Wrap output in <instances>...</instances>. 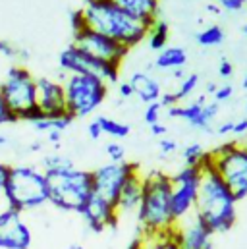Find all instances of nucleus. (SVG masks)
<instances>
[{"label":"nucleus","mask_w":247,"mask_h":249,"mask_svg":"<svg viewBox=\"0 0 247 249\" xmlns=\"http://www.w3.org/2000/svg\"><path fill=\"white\" fill-rule=\"evenodd\" d=\"M199 168H201V182H199L193 214L214 236L226 234L234 228L238 220V201L228 189V186L222 182V178L216 174V170L212 168L209 153L205 155Z\"/></svg>","instance_id":"f257e3e1"},{"label":"nucleus","mask_w":247,"mask_h":249,"mask_svg":"<svg viewBox=\"0 0 247 249\" xmlns=\"http://www.w3.org/2000/svg\"><path fill=\"white\" fill-rule=\"evenodd\" d=\"M81 10L89 29L118 41L125 49H133L147 39L149 27L124 12L112 0H85Z\"/></svg>","instance_id":"f03ea898"},{"label":"nucleus","mask_w":247,"mask_h":249,"mask_svg":"<svg viewBox=\"0 0 247 249\" xmlns=\"http://www.w3.org/2000/svg\"><path fill=\"white\" fill-rule=\"evenodd\" d=\"M139 234H166L176 226L172 213V182L164 172L143 176V197L137 209Z\"/></svg>","instance_id":"7ed1b4c3"},{"label":"nucleus","mask_w":247,"mask_h":249,"mask_svg":"<svg viewBox=\"0 0 247 249\" xmlns=\"http://www.w3.org/2000/svg\"><path fill=\"white\" fill-rule=\"evenodd\" d=\"M4 203L18 213L45 207L49 203V184L45 172L29 164L10 166L4 186Z\"/></svg>","instance_id":"20e7f679"},{"label":"nucleus","mask_w":247,"mask_h":249,"mask_svg":"<svg viewBox=\"0 0 247 249\" xmlns=\"http://www.w3.org/2000/svg\"><path fill=\"white\" fill-rule=\"evenodd\" d=\"M49 184V205L64 213H81L89 197L93 195V180L89 170L68 168L56 172H45Z\"/></svg>","instance_id":"39448f33"},{"label":"nucleus","mask_w":247,"mask_h":249,"mask_svg":"<svg viewBox=\"0 0 247 249\" xmlns=\"http://www.w3.org/2000/svg\"><path fill=\"white\" fill-rule=\"evenodd\" d=\"M0 91L18 122L25 120L33 124L35 120L43 118V114L37 110V77L25 66H10L0 79Z\"/></svg>","instance_id":"423d86ee"},{"label":"nucleus","mask_w":247,"mask_h":249,"mask_svg":"<svg viewBox=\"0 0 247 249\" xmlns=\"http://www.w3.org/2000/svg\"><path fill=\"white\" fill-rule=\"evenodd\" d=\"M68 114L75 118L91 116L108 97V85L95 75L68 73L62 81Z\"/></svg>","instance_id":"0eeeda50"},{"label":"nucleus","mask_w":247,"mask_h":249,"mask_svg":"<svg viewBox=\"0 0 247 249\" xmlns=\"http://www.w3.org/2000/svg\"><path fill=\"white\" fill-rule=\"evenodd\" d=\"M212 168L228 186L236 201L247 197V145L240 141H228L209 151Z\"/></svg>","instance_id":"6e6552de"},{"label":"nucleus","mask_w":247,"mask_h":249,"mask_svg":"<svg viewBox=\"0 0 247 249\" xmlns=\"http://www.w3.org/2000/svg\"><path fill=\"white\" fill-rule=\"evenodd\" d=\"M58 66L64 73H81V75H95L99 79H103L106 85L118 83L120 77V68L106 64L103 60H97L93 56H89L87 53L79 51L77 47L70 45L66 47L58 56Z\"/></svg>","instance_id":"1a4fd4ad"},{"label":"nucleus","mask_w":247,"mask_h":249,"mask_svg":"<svg viewBox=\"0 0 247 249\" xmlns=\"http://www.w3.org/2000/svg\"><path fill=\"white\" fill-rule=\"evenodd\" d=\"M137 170H139V164L127 162V160L125 162H108V164H103V166L95 168L91 172L93 193L114 207L124 184Z\"/></svg>","instance_id":"9d476101"},{"label":"nucleus","mask_w":247,"mask_h":249,"mask_svg":"<svg viewBox=\"0 0 247 249\" xmlns=\"http://www.w3.org/2000/svg\"><path fill=\"white\" fill-rule=\"evenodd\" d=\"M172 182V213L176 222L187 218L195 211L197 191L201 182V168L199 166H184L180 172L170 176Z\"/></svg>","instance_id":"9b49d317"},{"label":"nucleus","mask_w":247,"mask_h":249,"mask_svg":"<svg viewBox=\"0 0 247 249\" xmlns=\"http://www.w3.org/2000/svg\"><path fill=\"white\" fill-rule=\"evenodd\" d=\"M73 47H77L79 51L87 53L89 56L97 58V60H103L106 64H112V66H122L124 58L127 56L129 49H125L124 45H120L118 41L110 39V37H105L93 29H85L77 35H73Z\"/></svg>","instance_id":"f8f14e48"},{"label":"nucleus","mask_w":247,"mask_h":249,"mask_svg":"<svg viewBox=\"0 0 247 249\" xmlns=\"http://www.w3.org/2000/svg\"><path fill=\"white\" fill-rule=\"evenodd\" d=\"M33 234L27 222L12 207L0 209V249H31Z\"/></svg>","instance_id":"ddd939ff"},{"label":"nucleus","mask_w":247,"mask_h":249,"mask_svg":"<svg viewBox=\"0 0 247 249\" xmlns=\"http://www.w3.org/2000/svg\"><path fill=\"white\" fill-rule=\"evenodd\" d=\"M172 238L180 249H214V234L195 214L176 222Z\"/></svg>","instance_id":"4468645a"},{"label":"nucleus","mask_w":247,"mask_h":249,"mask_svg":"<svg viewBox=\"0 0 247 249\" xmlns=\"http://www.w3.org/2000/svg\"><path fill=\"white\" fill-rule=\"evenodd\" d=\"M37 110L43 114V118H60L68 114L62 81L37 77Z\"/></svg>","instance_id":"2eb2a0df"},{"label":"nucleus","mask_w":247,"mask_h":249,"mask_svg":"<svg viewBox=\"0 0 247 249\" xmlns=\"http://www.w3.org/2000/svg\"><path fill=\"white\" fill-rule=\"evenodd\" d=\"M79 216H81V220L85 222L87 230H89V232H95V234L105 232L106 228L116 226V222L120 220L118 214H116V209H114L110 203H106L105 199L97 197L95 193L89 197V201H87L85 207L81 209Z\"/></svg>","instance_id":"dca6fc26"},{"label":"nucleus","mask_w":247,"mask_h":249,"mask_svg":"<svg viewBox=\"0 0 247 249\" xmlns=\"http://www.w3.org/2000/svg\"><path fill=\"white\" fill-rule=\"evenodd\" d=\"M141 197H143V174L137 170L129 176V180L124 184L122 191L118 195V201L114 205L116 209V214L118 218L124 214H131V213H137L139 209V203H141Z\"/></svg>","instance_id":"f3484780"},{"label":"nucleus","mask_w":247,"mask_h":249,"mask_svg":"<svg viewBox=\"0 0 247 249\" xmlns=\"http://www.w3.org/2000/svg\"><path fill=\"white\" fill-rule=\"evenodd\" d=\"M127 81L131 83L133 95L139 97L141 103L151 105V103H159V101H160V97H162V87H160L159 79L153 77L151 73H147V71H133Z\"/></svg>","instance_id":"a211bd4d"},{"label":"nucleus","mask_w":247,"mask_h":249,"mask_svg":"<svg viewBox=\"0 0 247 249\" xmlns=\"http://www.w3.org/2000/svg\"><path fill=\"white\" fill-rule=\"evenodd\" d=\"M112 2L129 16H133L135 19H139L141 23H145L147 27H151L159 19L160 0H112Z\"/></svg>","instance_id":"6ab92c4d"},{"label":"nucleus","mask_w":247,"mask_h":249,"mask_svg":"<svg viewBox=\"0 0 247 249\" xmlns=\"http://www.w3.org/2000/svg\"><path fill=\"white\" fill-rule=\"evenodd\" d=\"M187 64V53L182 47H166L164 51H160L155 58V68L159 70H180Z\"/></svg>","instance_id":"aec40b11"},{"label":"nucleus","mask_w":247,"mask_h":249,"mask_svg":"<svg viewBox=\"0 0 247 249\" xmlns=\"http://www.w3.org/2000/svg\"><path fill=\"white\" fill-rule=\"evenodd\" d=\"M168 37H170V25H168L164 19L159 18V19L149 27V33H147L149 49L155 51V53L164 51L166 45H168Z\"/></svg>","instance_id":"412c9836"},{"label":"nucleus","mask_w":247,"mask_h":249,"mask_svg":"<svg viewBox=\"0 0 247 249\" xmlns=\"http://www.w3.org/2000/svg\"><path fill=\"white\" fill-rule=\"evenodd\" d=\"M141 249H180L172 238V232L166 234H139Z\"/></svg>","instance_id":"4be33fe9"},{"label":"nucleus","mask_w":247,"mask_h":249,"mask_svg":"<svg viewBox=\"0 0 247 249\" xmlns=\"http://www.w3.org/2000/svg\"><path fill=\"white\" fill-rule=\"evenodd\" d=\"M73 160L66 155L60 153H51L47 157L41 159V170L43 172H56V170H68V168H73Z\"/></svg>","instance_id":"5701e85b"},{"label":"nucleus","mask_w":247,"mask_h":249,"mask_svg":"<svg viewBox=\"0 0 247 249\" xmlns=\"http://www.w3.org/2000/svg\"><path fill=\"white\" fill-rule=\"evenodd\" d=\"M195 39L201 47H218L224 43V29L220 25H209L207 29L199 31Z\"/></svg>","instance_id":"b1692460"},{"label":"nucleus","mask_w":247,"mask_h":249,"mask_svg":"<svg viewBox=\"0 0 247 249\" xmlns=\"http://www.w3.org/2000/svg\"><path fill=\"white\" fill-rule=\"evenodd\" d=\"M97 120L103 127V133H106L114 139H124V137L129 135V125L127 124H122V122H118L114 118H108V116H99Z\"/></svg>","instance_id":"393cba45"},{"label":"nucleus","mask_w":247,"mask_h":249,"mask_svg":"<svg viewBox=\"0 0 247 249\" xmlns=\"http://www.w3.org/2000/svg\"><path fill=\"white\" fill-rule=\"evenodd\" d=\"M71 122H73V118H71L70 114H66V116H60V118H39V120H35L31 125H33L37 131H45V133H49L51 129L64 131Z\"/></svg>","instance_id":"a878e982"},{"label":"nucleus","mask_w":247,"mask_h":249,"mask_svg":"<svg viewBox=\"0 0 247 249\" xmlns=\"http://www.w3.org/2000/svg\"><path fill=\"white\" fill-rule=\"evenodd\" d=\"M218 110H220V107H218V103H207L205 107H203V110H201V118H199V122H197V127L195 129H203V131H211V124L214 122V118L218 116Z\"/></svg>","instance_id":"bb28decb"},{"label":"nucleus","mask_w":247,"mask_h":249,"mask_svg":"<svg viewBox=\"0 0 247 249\" xmlns=\"http://www.w3.org/2000/svg\"><path fill=\"white\" fill-rule=\"evenodd\" d=\"M205 155H207V151L203 149L201 143H189L184 149V153H182L185 166H199L203 162Z\"/></svg>","instance_id":"cd10ccee"},{"label":"nucleus","mask_w":247,"mask_h":249,"mask_svg":"<svg viewBox=\"0 0 247 249\" xmlns=\"http://www.w3.org/2000/svg\"><path fill=\"white\" fill-rule=\"evenodd\" d=\"M197 85H199V75H197V73H187L184 79L180 81L178 91L174 93L176 99H178V103L184 101V99H187L189 95H193V91L197 89Z\"/></svg>","instance_id":"c85d7f7f"},{"label":"nucleus","mask_w":247,"mask_h":249,"mask_svg":"<svg viewBox=\"0 0 247 249\" xmlns=\"http://www.w3.org/2000/svg\"><path fill=\"white\" fill-rule=\"evenodd\" d=\"M0 54H2V56H6V58H10V60H16V62H23V60H27V58H29L27 51L18 49V47H14L12 43L2 41V39H0Z\"/></svg>","instance_id":"c756f323"},{"label":"nucleus","mask_w":247,"mask_h":249,"mask_svg":"<svg viewBox=\"0 0 247 249\" xmlns=\"http://www.w3.org/2000/svg\"><path fill=\"white\" fill-rule=\"evenodd\" d=\"M70 25H71V33H73V35H77V33H81V31H85V29H87L85 14H83V10H81V8H77V10H71V12H70Z\"/></svg>","instance_id":"7c9ffc66"},{"label":"nucleus","mask_w":247,"mask_h":249,"mask_svg":"<svg viewBox=\"0 0 247 249\" xmlns=\"http://www.w3.org/2000/svg\"><path fill=\"white\" fill-rule=\"evenodd\" d=\"M110 162H125V149L124 145H120L118 141H108L106 147H105Z\"/></svg>","instance_id":"2f4dec72"},{"label":"nucleus","mask_w":247,"mask_h":249,"mask_svg":"<svg viewBox=\"0 0 247 249\" xmlns=\"http://www.w3.org/2000/svg\"><path fill=\"white\" fill-rule=\"evenodd\" d=\"M160 112H162L160 103H151V105H147V108H145L143 120L149 125L157 124V122H160Z\"/></svg>","instance_id":"473e14b6"},{"label":"nucleus","mask_w":247,"mask_h":249,"mask_svg":"<svg viewBox=\"0 0 247 249\" xmlns=\"http://www.w3.org/2000/svg\"><path fill=\"white\" fill-rule=\"evenodd\" d=\"M14 122H18V118H16V116H14V112L10 110V107H8V103H6V99H4V95H2V91H0V125L14 124Z\"/></svg>","instance_id":"72a5a7b5"},{"label":"nucleus","mask_w":247,"mask_h":249,"mask_svg":"<svg viewBox=\"0 0 247 249\" xmlns=\"http://www.w3.org/2000/svg\"><path fill=\"white\" fill-rule=\"evenodd\" d=\"M232 95H234V87L230 85V83H224V85H220L218 89H216V93L212 95L214 97V103H226V101H230L232 99Z\"/></svg>","instance_id":"f704fd0d"},{"label":"nucleus","mask_w":247,"mask_h":249,"mask_svg":"<svg viewBox=\"0 0 247 249\" xmlns=\"http://www.w3.org/2000/svg\"><path fill=\"white\" fill-rule=\"evenodd\" d=\"M159 149H160L162 155H172V153L178 151V143H176L174 139H166V137H162V139L159 141Z\"/></svg>","instance_id":"c9c22d12"},{"label":"nucleus","mask_w":247,"mask_h":249,"mask_svg":"<svg viewBox=\"0 0 247 249\" xmlns=\"http://www.w3.org/2000/svg\"><path fill=\"white\" fill-rule=\"evenodd\" d=\"M218 75H220L222 79H228V77L234 75V64L230 62L228 58H222V60H220V64H218Z\"/></svg>","instance_id":"e433bc0d"},{"label":"nucleus","mask_w":247,"mask_h":249,"mask_svg":"<svg viewBox=\"0 0 247 249\" xmlns=\"http://www.w3.org/2000/svg\"><path fill=\"white\" fill-rule=\"evenodd\" d=\"M247 0H218V4H220V8L222 10H228V12H238V10H242L244 6H246Z\"/></svg>","instance_id":"4c0bfd02"},{"label":"nucleus","mask_w":247,"mask_h":249,"mask_svg":"<svg viewBox=\"0 0 247 249\" xmlns=\"http://www.w3.org/2000/svg\"><path fill=\"white\" fill-rule=\"evenodd\" d=\"M87 133H89V137H91V139H95V141L103 137V127H101V124H99V120H97V118L87 125Z\"/></svg>","instance_id":"58836bf2"},{"label":"nucleus","mask_w":247,"mask_h":249,"mask_svg":"<svg viewBox=\"0 0 247 249\" xmlns=\"http://www.w3.org/2000/svg\"><path fill=\"white\" fill-rule=\"evenodd\" d=\"M159 103H160V107H162V108H170V107L180 105L174 93H162V97H160V101H159Z\"/></svg>","instance_id":"ea45409f"},{"label":"nucleus","mask_w":247,"mask_h":249,"mask_svg":"<svg viewBox=\"0 0 247 249\" xmlns=\"http://www.w3.org/2000/svg\"><path fill=\"white\" fill-rule=\"evenodd\" d=\"M118 93H120V97H122V99H129V97H133L131 83H129V81H120V83H118Z\"/></svg>","instance_id":"a19ab883"},{"label":"nucleus","mask_w":247,"mask_h":249,"mask_svg":"<svg viewBox=\"0 0 247 249\" xmlns=\"http://www.w3.org/2000/svg\"><path fill=\"white\" fill-rule=\"evenodd\" d=\"M8 170H10V164H4V162H0V197H2V199H4V186H6Z\"/></svg>","instance_id":"79ce46f5"},{"label":"nucleus","mask_w":247,"mask_h":249,"mask_svg":"<svg viewBox=\"0 0 247 249\" xmlns=\"http://www.w3.org/2000/svg\"><path fill=\"white\" fill-rule=\"evenodd\" d=\"M232 133H234L236 137L246 135V133H247V118H242V120L234 122V129H232Z\"/></svg>","instance_id":"37998d69"},{"label":"nucleus","mask_w":247,"mask_h":249,"mask_svg":"<svg viewBox=\"0 0 247 249\" xmlns=\"http://www.w3.org/2000/svg\"><path fill=\"white\" fill-rule=\"evenodd\" d=\"M149 127H151V133H153L155 137H164V135H166V131H168V127H166L164 124H160V122L149 125Z\"/></svg>","instance_id":"c03bdc74"},{"label":"nucleus","mask_w":247,"mask_h":249,"mask_svg":"<svg viewBox=\"0 0 247 249\" xmlns=\"http://www.w3.org/2000/svg\"><path fill=\"white\" fill-rule=\"evenodd\" d=\"M47 139H49L54 147H58V143L62 141V131H58V129H51V131L47 133Z\"/></svg>","instance_id":"a18cd8bd"},{"label":"nucleus","mask_w":247,"mask_h":249,"mask_svg":"<svg viewBox=\"0 0 247 249\" xmlns=\"http://www.w3.org/2000/svg\"><path fill=\"white\" fill-rule=\"evenodd\" d=\"M232 129H234V122H222L216 127V133L218 135H228V133H232Z\"/></svg>","instance_id":"49530a36"},{"label":"nucleus","mask_w":247,"mask_h":249,"mask_svg":"<svg viewBox=\"0 0 247 249\" xmlns=\"http://www.w3.org/2000/svg\"><path fill=\"white\" fill-rule=\"evenodd\" d=\"M172 75H174L176 79H180V81H182V79H184V77H185L184 68H180V70H174V71H172Z\"/></svg>","instance_id":"de8ad7c7"},{"label":"nucleus","mask_w":247,"mask_h":249,"mask_svg":"<svg viewBox=\"0 0 247 249\" xmlns=\"http://www.w3.org/2000/svg\"><path fill=\"white\" fill-rule=\"evenodd\" d=\"M216 89H218V85H216V83H207V93H209V95H214V93H216Z\"/></svg>","instance_id":"09e8293b"},{"label":"nucleus","mask_w":247,"mask_h":249,"mask_svg":"<svg viewBox=\"0 0 247 249\" xmlns=\"http://www.w3.org/2000/svg\"><path fill=\"white\" fill-rule=\"evenodd\" d=\"M127 249H141V242H139V238H135V240L127 246Z\"/></svg>","instance_id":"8fccbe9b"},{"label":"nucleus","mask_w":247,"mask_h":249,"mask_svg":"<svg viewBox=\"0 0 247 249\" xmlns=\"http://www.w3.org/2000/svg\"><path fill=\"white\" fill-rule=\"evenodd\" d=\"M41 149H43V143H39V141H37V143H33V145L29 147V151H31V153H37V151H41Z\"/></svg>","instance_id":"3c124183"},{"label":"nucleus","mask_w":247,"mask_h":249,"mask_svg":"<svg viewBox=\"0 0 247 249\" xmlns=\"http://www.w3.org/2000/svg\"><path fill=\"white\" fill-rule=\"evenodd\" d=\"M207 10H209V12H212V14H218V12H220V8H218L216 4H209V6H207Z\"/></svg>","instance_id":"603ef678"},{"label":"nucleus","mask_w":247,"mask_h":249,"mask_svg":"<svg viewBox=\"0 0 247 249\" xmlns=\"http://www.w3.org/2000/svg\"><path fill=\"white\" fill-rule=\"evenodd\" d=\"M6 143H8V137H6V135H2V133H0V147H4V145H6Z\"/></svg>","instance_id":"864d4df0"},{"label":"nucleus","mask_w":247,"mask_h":249,"mask_svg":"<svg viewBox=\"0 0 247 249\" xmlns=\"http://www.w3.org/2000/svg\"><path fill=\"white\" fill-rule=\"evenodd\" d=\"M68 249H83V246H81V244H71Z\"/></svg>","instance_id":"5fc2aeb1"},{"label":"nucleus","mask_w":247,"mask_h":249,"mask_svg":"<svg viewBox=\"0 0 247 249\" xmlns=\"http://www.w3.org/2000/svg\"><path fill=\"white\" fill-rule=\"evenodd\" d=\"M242 87L247 91V73H246V77H244V81H242Z\"/></svg>","instance_id":"6e6d98bb"},{"label":"nucleus","mask_w":247,"mask_h":249,"mask_svg":"<svg viewBox=\"0 0 247 249\" xmlns=\"http://www.w3.org/2000/svg\"><path fill=\"white\" fill-rule=\"evenodd\" d=\"M244 35H246V37H247V23H246V25H244Z\"/></svg>","instance_id":"4d7b16f0"},{"label":"nucleus","mask_w":247,"mask_h":249,"mask_svg":"<svg viewBox=\"0 0 247 249\" xmlns=\"http://www.w3.org/2000/svg\"><path fill=\"white\" fill-rule=\"evenodd\" d=\"M246 110H247V103H246Z\"/></svg>","instance_id":"13d9d810"},{"label":"nucleus","mask_w":247,"mask_h":249,"mask_svg":"<svg viewBox=\"0 0 247 249\" xmlns=\"http://www.w3.org/2000/svg\"><path fill=\"white\" fill-rule=\"evenodd\" d=\"M246 145H247V141H246Z\"/></svg>","instance_id":"bf43d9fd"}]
</instances>
